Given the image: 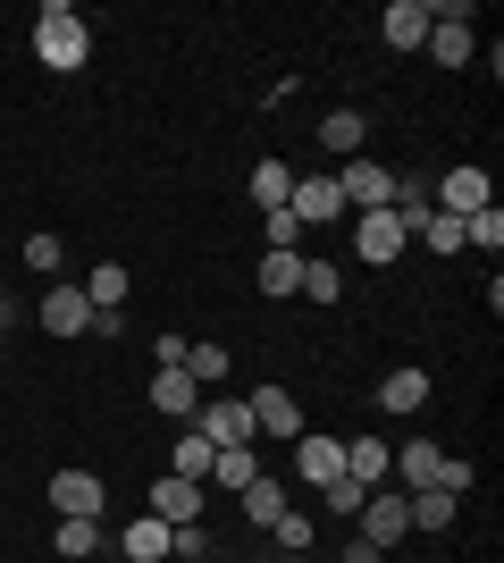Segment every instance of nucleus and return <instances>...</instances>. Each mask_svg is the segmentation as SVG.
Listing matches in <instances>:
<instances>
[{"mask_svg":"<svg viewBox=\"0 0 504 563\" xmlns=\"http://www.w3.org/2000/svg\"><path fill=\"white\" fill-rule=\"evenodd\" d=\"M34 59L59 68V76H76L85 59H93V25L76 18L68 0H43V18H34Z\"/></svg>","mask_w":504,"mask_h":563,"instance_id":"f257e3e1","label":"nucleus"},{"mask_svg":"<svg viewBox=\"0 0 504 563\" xmlns=\"http://www.w3.org/2000/svg\"><path fill=\"white\" fill-rule=\"evenodd\" d=\"M119 547H126V555H135V563H160V555H168V521H160V514L126 521V539H119Z\"/></svg>","mask_w":504,"mask_h":563,"instance_id":"4be33fe9","label":"nucleus"},{"mask_svg":"<svg viewBox=\"0 0 504 563\" xmlns=\"http://www.w3.org/2000/svg\"><path fill=\"white\" fill-rule=\"evenodd\" d=\"M253 438H303V404L287 396V387H253Z\"/></svg>","mask_w":504,"mask_h":563,"instance_id":"1a4fd4ad","label":"nucleus"},{"mask_svg":"<svg viewBox=\"0 0 504 563\" xmlns=\"http://www.w3.org/2000/svg\"><path fill=\"white\" fill-rule=\"evenodd\" d=\"M412 235H421L429 253H462V219H446V211H429V219H421Z\"/></svg>","mask_w":504,"mask_h":563,"instance_id":"473e14b6","label":"nucleus"},{"mask_svg":"<svg viewBox=\"0 0 504 563\" xmlns=\"http://www.w3.org/2000/svg\"><path fill=\"white\" fill-rule=\"evenodd\" d=\"M269 539L287 547V555H312V539H320V521H312V514H303V505H287V514L269 521Z\"/></svg>","mask_w":504,"mask_h":563,"instance_id":"b1692460","label":"nucleus"},{"mask_svg":"<svg viewBox=\"0 0 504 563\" xmlns=\"http://www.w3.org/2000/svg\"><path fill=\"white\" fill-rule=\"evenodd\" d=\"M488 202H496L488 168H480V161H462V168H446V177H437V202H429V211H446V219H471V211H488Z\"/></svg>","mask_w":504,"mask_h":563,"instance_id":"f03ea898","label":"nucleus"},{"mask_svg":"<svg viewBox=\"0 0 504 563\" xmlns=\"http://www.w3.org/2000/svg\"><path fill=\"white\" fill-rule=\"evenodd\" d=\"M437 463H446V454H437L429 438H412V446H395V471H404V488H429V479H437Z\"/></svg>","mask_w":504,"mask_h":563,"instance_id":"a878e982","label":"nucleus"},{"mask_svg":"<svg viewBox=\"0 0 504 563\" xmlns=\"http://www.w3.org/2000/svg\"><path fill=\"white\" fill-rule=\"evenodd\" d=\"M278 514H287V479H253V488H244V521H261V530H269Z\"/></svg>","mask_w":504,"mask_h":563,"instance_id":"bb28decb","label":"nucleus"},{"mask_svg":"<svg viewBox=\"0 0 504 563\" xmlns=\"http://www.w3.org/2000/svg\"><path fill=\"white\" fill-rule=\"evenodd\" d=\"M294 471H303V488H328V479H345V438H328V429H303V438H294Z\"/></svg>","mask_w":504,"mask_h":563,"instance_id":"0eeeda50","label":"nucleus"},{"mask_svg":"<svg viewBox=\"0 0 504 563\" xmlns=\"http://www.w3.org/2000/svg\"><path fill=\"white\" fill-rule=\"evenodd\" d=\"M387 471H395V446H387V438H354V446H345V479H354V488H379Z\"/></svg>","mask_w":504,"mask_h":563,"instance_id":"4468645a","label":"nucleus"},{"mask_svg":"<svg viewBox=\"0 0 504 563\" xmlns=\"http://www.w3.org/2000/svg\"><path fill=\"white\" fill-rule=\"evenodd\" d=\"M93 547H101V521H59V555L68 563H93Z\"/></svg>","mask_w":504,"mask_h":563,"instance_id":"2f4dec72","label":"nucleus"},{"mask_svg":"<svg viewBox=\"0 0 504 563\" xmlns=\"http://www.w3.org/2000/svg\"><path fill=\"white\" fill-rule=\"evenodd\" d=\"M287 211L303 219V228H336V219H345V194H336V177H294Z\"/></svg>","mask_w":504,"mask_h":563,"instance_id":"9d476101","label":"nucleus"},{"mask_svg":"<svg viewBox=\"0 0 504 563\" xmlns=\"http://www.w3.org/2000/svg\"><path fill=\"white\" fill-rule=\"evenodd\" d=\"M404 514H412V530H446V521H455V496L446 488H412Z\"/></svg>","mask_w":504,"mask_h":563,"instance_id":"5701e85b","label":"nucleus"},{"mask_svg":"<svg viewBox=\"0 0 504 563\" xmlns=\"http://www.w3.org/2000/svg\"><path fill=\"white\" fill-rule=\"evenodd\" d=\"M287 194H294L287 161H253V202H261V211H287Z\"/></svg>","mask_w":504,"mask_h":563,"instance_id":"412c9836","label":"nucleus"},{"mask_svg":"<svg viewBox=\"0 0 504 563\" xmlns=\"http://www.w3.org/2000/svg\"><path fill=\"white\" fill-rule=\"evenodd\" d=\"M59 261H68V244H59V235H25V269H34V278H59Z\"/></svg>","mask_w":504,"mask_h":563,"instance_id":"7c9ffc66","label":"nucleus"},{"mask_svg":"<svg viewBox=\"0 0 504 563\" xmlns=\"http://www.w3.org/2000/svg\"><path fill=\"white\" fill-rule=\"evenodd\" d=\"M361 143H370V118L361 110H328L320 118V152H361Z\"/></svg>","mask_w":504,"mask_h":563,"instance_id":"aec40b11","label":"nucleus"},{"mask_svg":"<svg viewBox=\"0 0 504 563\" xmlns=\"http://www.w3.org/2000/svg\"><path fill=\"white\" fill-rule=\"evenodd\" d=\"M379 34H387V51H421L429 43V0H387Z\"/></svg>","mask_w":504,"mask_h":563,"instance_id":"ddd939ff","label":"nucleus"},{"mask_svg":"<svg viewBox=\"0 0 504 563\" xmlns=\"http://www.w3.org/2000/svg\"><path fill=\"white\" fill-rule=\"evenodd\" d=\"M51 505H59V521H101V505H110V488H101L93 471H51Z\"/></svg>","mask_w":504,"mask_h":563,"instance_id":"423d86ee","label":"nucleus"},{"mask_svg":"<svg viewBox=\"0 0 504 563\" xmlns=\"http://www.w3.org/2000/svg\"><path fill=\"white\" fill-rule=\"evenodd\" d=\"M152 514H160L168 530H177V521H193V514H202V479H177V471H168L160 488H152Z\"/></svg>","mask_w":504,"mask_h":563,"instance_id":"2eb2a0df","label":"nucleus"},{"mask_svg":"<svg viewBox=\"0 0 504 563\" xmlns=\"http://www.w3.org/2000/svg\"><path fill=\"white\" fill-rule=\"evenodd\" d=\"M336 194H345V211H387V202H395V168L345 161V168H336Z\"/></svg>","mask_w":504,"mask_h":563,"instance_id":"39448f33","label":"nucleus"},{"mask_svg":"<svg viewBox=\"0 0 504 563\" xmlns=\"http://www.w3.org/2000/svg\"><path fill=\"white\" fill-rule=\"evenodd\" d=\"M211 463H219L211 438H202V429H177V446H168V471H177V479H211Z\"/></svg>","mask_w":504,"mask_h":563,"instance_id":"f3484780","label":"nucleus"},{"mask_svg":"<svg viewBox=\"0 0 504 563\" xmlns=\"http://www.w3.org/2000/svg\"><path fill=\"white\" fill-rule=\"evenodd\" d=\"M345 563H387V555H379L370 539H354V547H345Z\"/></svg>","mask_w":504,"mask_h":563,"instance_id":"e433bc0d","label":"nucleus"},{"mask_svg":"<svg viewBox=\"0 0 504 563\" xmlns=\"http://www.w3.org/2000/svg\"><path fill=\"white\" fill-rule=\"evenodd\" d=\"M253 479H261V454H253V446H219V463H211V488L244 496Z\"/></svg>","mask_w":504,"mask_h":563,"instance_id":"6ab92c4d","label":"nucleus"},{"mask_svg":"<svg viewBox=\"0 0 504 563\" xmlns=\"http://www.w3.org/2000/svg\"><path fill=\"white\" fill-rule=\"evenodd\" d=\"M462 244H480V253H504V211H496V202L462 219Z\"/></svg>","mask_w":504,"mask_h":563,"instance_id":"c85d7f7f","label":"nucleus"},{"mask_svg":"<svg viewBox=\"0 0 504 563\" xmlns=\"http://www.w3.org/2000/svg\"><path fill=\"white\" fill-rule=\"evenodd\" d=\"M412 235H404V219L395 211H354V261H370V269H387V261L404 253Z\"/></svg>","mask_w":504,"mask_h":563,"instance_id":"20e7f679","label":"nucleus"},{"mask_svg":"<svg viewBox=\"0 0 504 563\" xmlns=\"http://www.w3.org/2000/svg\"><path fill=\"white\" fill-rule=\"evenodd\" d=\"M43 329H51V336H85V329H93V303H85V286L51 278V295H43Z\"/></svg>","mask_w":504,"mask_h":563,"instance_id":"9b49d317","label":"nucleus"},{"mask_svg":"<svg viewBox=\"0 0 504 563\" xmlns=\"http://www.w3.org/2000/svg\"><path fill=\"white\" fill-rule=\"evenodd\" d=\"M186 378L193 387H219L227 378V345H186Z\"/></svg>","mask_w":504,"mask_h":563,"instance_id":"c756f323","label":"nucleus"},{"mask_svg":"<svg viewBox=\"0 0 504 563\" xmlns=\"http://www.w3.org/2000/svg\"><path fill=\"white\" fill-rule=\"evenodd\" d=\"M186 429H202L211 446H253V404L244 396H202V412H193Z\"/></svg>","mask_w":504,"mask_h":563,"instance_id":"7ed1b4c3","label":"nucleus"},{"mask_svg":"<svg viewBox=\"0 0 504 563\" xmlns=\"http://www.w3.org/2000/svg\"><path fill=\"white\" fill-rule=\"evenodd\" d=\"M85 303H93V311H126V269H119V261H101L93 278H85Z\"/></svg>","mask_w":504,"mask_h":563,"instance_id":"393cba45","label":"nucleus"},{"mask_svg":"<svg viewBox=\"0 0 504 563\" xmlns=\"http://www.w3.org/2000/svg\"><path fill=\"white\" fill-rule=\"evenodd\" d=\"M152 412H160V421H177V429H186L193 412H202V387H193L186 371H152Z\"/></svg>","mask_w":504,"mask_h":563,"instance_id":"f8f14e48","label":"nucleus"},{"mask_svg":"<svg viewBox=\"0 0 504 563\" xmlns=\"http://www.w3.org/2000/svg\"><path fill=\"white\" fill-rule=\"evenodd\" d=\"M287 563H303V555H287Z\"/></svg>","mask_w":504,"mask_h":563,"instance_id":"4c0bfd02","label":"nucleus"},{"mask_svg":"<svg viewBox=\"0 0 504 563\" xmlns=\"http://www.w3.org/2000/svg\"><path fill=\"white\" fill-rule=\"evenodd\" d=\"M320 496H328V514H345V521H354V514H361V496H370V488H354V479H328Z\"/></svg>","mask_w":504,"mask_h":563,"instance_id":"f704fd0d","label":"nucleus"},{"mask_svg":"<svg viewBox=\"0 0 504 563\" xmlns=\"http://www.w3.org/2000/svg\"><path fill=\"white\" fill-rule=\"evenodd\" d=\"M152 371H186V336H177V329L152 336Z\"/></svg>","mask_w":504,"mask_h":563,"instance_id":"c9c22d12","label":"nucleus"},{"mask_svg":"<svg viewBox=\"0 0 504 563\" xmlns=\"http://www.w3.org/2000/svg\"><path fill=\"white\" fill-rule=\"evenodd\" d=\"M379 404H387V412H421V404H429V371H421V362L387 371V378H379Z\"/></svg>","mask_w":504,"mask_h":563,"instance_id":"dca6fc26","label":"nucleus"},{"mask_svg":"<svg viewBox=\"0 0 504 563\" xmlns=\"http://www.w3.org/2000/svg\"><path fill=\"white\" fill-rule=\"evenodd\" d=\"M345 295V269L336 261H303V303H336Z\"/></svg>","mask_w":504,"mask_h":563,"instance_id":"cd10ccee","label":"nucleus"},{"mask_svg":"<svg viewBox=\"0 0 504 563\" xmlns=\"http://www.w3.org/2000/svg\"><path fill=\"white\" fill-rule=\"evenodd\" d=\"M261 235H269V253H294V244H303V219L294 211H261Z\"/></svg>","mask_w":504,"mask_h":563,"instance_id":"72a5a7b5","label":"nucleus"},{"mask_svg":"<svg viewBox=\"0 0 504 563\" xmlns=\"http://www.w3.org/2000/svg\"><path fill=\"white\" fill-rule=\"evenodd\" d=\"M361 539H370V547H379V555H387V547H395V539H404V530H412V514H404V496H387V488H370V496H361Z\"/></svg>","mask_w":504,"mask_h":563,"instance_id":"6e6552de","label":"nucleus"},{"mask_svg":"<svg viewBox=\"0 0 504 563\" xmlns=\"http://www.w3.org/2000/svg\"><path fill=\"white\" fill-rule=\"evenodd\" d=\"M253 286H261V295H278V303H287V295H303V253H261Z\"/></svg>","mask_w":504,"mask_h":563,"instance_id":"a211bd4d","label":"nucleus"}]
</instances>
